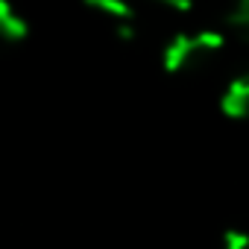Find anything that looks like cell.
Returning <instances> with one entry per match:
<instances>
[{"mask_svg": "<svg viewBox=\"0 0 249 249\" xmlns=\"http://www.w3.org/2000/svg\"><path fill=\"white\" fill-rule=\"evenodd\" d=\"M226 50V36L214 30H196V33H176L161 47V68L173 76L199 73L211 62L220 59Z\"/></svg>", "mask_w": 249, "mask_h": 249, "instance_id": "6da1fadb", "label": "cell"}, {"mask_svg": "<svg viewBox=\"0 0 249 249\" xmlns=\"http://www.w3.org/2000/svg\"><path fill=\"white\" fill-rule=\"evenodd\" d=\"M220 108L231 120H246L249 117V68L240 71L226 85V91L220 94Z\"/></svg>", "mask_w": 249, "mask_h": 249, "instance_id": "7a4b0ae2", "label": "cell"}, {"mask_svg": "<svg viewBox=\"0 0 249 249\" xmlns=\"http://www.w3.org/2000/svg\"><path fill=\"white\" fill-rule=\"evenodd\" d=\"M0 36L9 44H21L24 38H30V21L12 0H0Z\"/></svg>", "mask_w": 249, "mask_h": 249, "instance_id": "3957f363", "label": "cell"}, {"mask_svg": "<svg viewBox=\"0 0 249 249\" xmlns=\"http://www.w3.org/2000/svg\"><path fill=\"white\" fill-rule=\"evenodd\" d=\"M85 3L97 12H103L106 18L114 21H135V9H138V0H85Z\"/></svg>", "mask_w": 249, "mask_h": 249, "instance_id": "277c9868", "label": "cell"}, {"mask_svg": "<svg viewBox=\"0 0 249 249\" xmlns=\"http://www.w3.org/2000/svg\"><path fill=\"white\" fill-rule=\"evenodd\" d=\"M226 27H229V33H231L237 41H243V44L249 47V9H246V6L234 3V9H231L229 18H226Z\"/></svg>", "mask_w": 249, "mask_h": 249, "instance_id": "5b68a950", "label": "cell"}, {"mask_svg": "<svg viewBox=\"0 0 249 249\" xmlns=\"http://www.w3.org/2000/svg\"><path fill=\"white\" fill-rule=\"evenodd\" d=\"M220 249H249V231L246 229H226L220 237Z\"/></svg>", "mask_w": 249, "mask_h": 249, "instance_id": "8992f818", "label": "cell"}, {"mask_svg": "<svg viewBox=\"0 0 249 249\" xmlns=\"http://www.w3.org/2000/svg\"><path fill=\"white\" fill-rule=\"evenodd\" d=\"M153 3H159V6H164L170 12H191L196 0H153Z\"/></svg>", "mask_w": 249, "mask_h": 249, "instance_id": "52a82bcc", "label": "cell"}, {"mask_svg": "<svg viewBox=\"0 0 249 249\" xmlns=\"http://www.w3.org/2000/svg\"><path fill=\"white\" fill-rule=\"evenodd\" d=\"M237 3H240V6H246V9H249V0H237Z\"/></svg>", "mask_w": 249, "mask_h": 249, "instance_id": "ba28073f", "label": "cell"}]
</instances>
